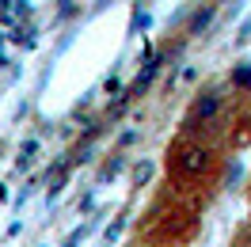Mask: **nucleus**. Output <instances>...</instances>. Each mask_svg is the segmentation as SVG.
<instances>
[{"instance_id":"f03ea898","label":"nucleus","mask_w":251,"mask_h":247,"mask_svg":"<svg viewBox=\"0 0 251 247\" xmlns=\"http://www.w3.org/2000/svg\"><path fill=\"white\" fill-rule=\"evenodd\" d=\"M225 107H228L225 84H205L202 92L190 99L187 114H183V137L213 145L225 133Z\"/></svg>"},{"instance_id":"20e7f679","label":"nucleus","mask_w":251,"mask_h":247,"mask_svg":"<svg viewBox=\"0 0 251 247\" xmlns=\"http://www.w3.org/2000/svg\"><path fill=\"white\" fill-rule=\"evenodd\" d=\"M236 247H251V224L240 232V236H236Z\"/></svg>"},{"instance_id":"f257e3e1","label":"nucleus","mask_w":251,"mask_h":247,"mask_svg":"<svg viewBox=\"0 0 251 247\" xmlns=\"http://www.w3.org/2000/svg\"><path fill=\"white\" fill-rule=\"evenodd\" d=\"M221 171V160L213 152V145H202V141H190V137H179L168 145V175L172 183H183V186H205L213 183Z\"/></svg>"},{"instance_id":"7ed1b4c3","label":"nucleus","mask_w":251,"mask_h":247,"mask_svg":"<svg viewBox=\"0 0 251 247\" xmlns=\"http://www.w3.org/2000/svg\"><path fill=\"white\" fill-rule=\"evenodd\" d=\"M213 12H217V8H213V4H205V8H198V12H194V16H190V34H198V31H205V27H209V19H213Z\"/></svg>"}]
</instances>
